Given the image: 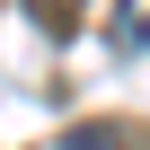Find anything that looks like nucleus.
<instances>
[{
	"mask_svg": "<svg viewBox=\"0 0 150 150\" xmlns=\"http://www.w3.org/2000/svg\"><path fill=\"white\" fill-rule=\"evenodd\" d=\"M62 150H132V132H115V124H80Z\"/></svg>",
	"mask_w": 150,
	"mask_h": 150,
	"instance_id": "f03ea898",
	"label": "nucleus"
},
{
	"mask_svg": "<svg viewBox=\"0 0 150 150\" xmlns=\"http://www.w3.org/2000/svg\"><path fill=\"white\" fill-rule=\"evenodd\" d=\"M27 9L44 18V35H71V27H80V0H27Z\"/></svg>",
	"mask_w": 150,
	"mask_h": 150,
	"instance_id": "7ed1b4c3",
	"label": "nucleus"
},
{
	"mask_svg": "<svg viewBox=\"0 0 150 150\" xmlns=\"http://www.w3.org/2000/svg\"><path fill=\"white\" fill-rule=\"evenodd\" d=\"M150 44V0H115V53H141Z\"/></svg>",
	"mask_w": 150,
	"mask_h": 150,
	"instance_id": "f257e3e1",
	"label": "nucleus"
}]
</instances>
